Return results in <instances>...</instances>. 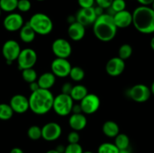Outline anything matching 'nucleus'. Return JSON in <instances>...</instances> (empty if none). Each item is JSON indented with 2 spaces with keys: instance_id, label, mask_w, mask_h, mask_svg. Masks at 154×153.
<instances>
[{
  "instance_id": "1",
  "label": "nucleus",
  "mask_w": 154,
  "mask_h": 153,
  "mask_svg": "<svg viewBox=\"0 0 154 153\" xmlns=\"http://www.w3.org/2000/svg\"><path fill=\"white\" fill-rule=\"evenodd\" d=\"M29 110L36 115H45L52 110L54 96L51 90L38 88L29 98Z\"/></svg>"
},
{
  "instance_id": "2",
  "label": "nucleus",
  "mask_w": 154,
  "mask_h": 153,
  "mask_svg": "<svg viewBox=\"0 0 154 153\" xmlns=\"http://www.w3.org/2000/svg\"><path fill=\"white\" fill-rule=\"evenodd\" d=\"M93 32L96 38L101 41L109 42L112 40L117 32V28L112 15L104 13L97 16L93 24Z\"/></svg>"
},
{
  "instance_id": "3",
  "label": "nucleus",
  "mask_w": 154,
  "mask_h": 153,
  "mask_svg": "<svg viewBox=\"0 0 154 153\" xmlns=\"http://www.w3.org/2000/svg\"><path fill=\"white\" fill-rule=\"evenodd\" d=\"M132 25L142 34L154 33V10L150 6L140 5L132 12Z\"/></svg>"
},
{
  "instance_id": "4",
  "label": "nucleus",
  "mask_w": 154,
  "mask_h": 153,
  "mask_svg": "<svg viewBox=\"0 0 154 153\" xmlns=\"http://www.w3.org/2000/svg\"><path fill=\"white\" fill-rule=\"evenodd\" d=\"M28 23L36 34L48 35L54 29V23L48 15L44 13H35L30 17Z\"/></svg>"
},
{
  "instance_id": "5",
  "label": "nucleus",
  "mask_w": 154,
  "mask_h": 153,
  "mask_svg": "<svg viewBox=\"0 0 154 153\" xmlns=\"http://www.w3.org/2000/svg\"><path fill=\"white\" fill-rule=\"evenodd\" d=\"M73 105L74 100L71 96L61 92L54 97L52 109L60 116H66L71 114Z\"/></svg>"
},
{
  "instance_id": "6",
  "label": "nucleus",
  "mask_w": 154,
  "mask_h": 153,
  "mask_svg": "<svg viewBox=\"0 0 154 153\" xmlns=\"http://www.w3.org/2000/svg\"><path fill=\"white\" fill-rule=\"evenodd\" d=\"M37 60V52L32 48H25L23 50H21L17 58L18 67L21 70L33 68L35 65Z\"/></svg>"
},
{
  "instance_id": "7",
  "label": "nucleus",
  "mask_w": 154,
  "mask_h": 153,
  "mask_svg": "<svg viewBox=\"0 0 154 153\" xmlns=\"http://www.w3.org/2000/svg\"><path fill=\"white\" fill-rule=\"evenodd\" d=\"M151 94L150 87L142 83L133 86L128 91L129 97L137 103H144L147 101Z\"/></svg>"
},
{
  "instance_id": "8",
  "label": "nucleus",
  "mask_w": 154,
  "mask_h": 153,
  "mask_svg": "<svg viewBox=\"0 0 154 153\" xmlns=\"http://www.w3.org/2000/svg\"><path fill=\"white\" fill-rule=\"evenodd\" d=\"M101 105V100L99 96L93 93H88L80 101L82 112L87 115H92L98 111Z\"/></svg>"
},
{
  "instance_id": "9",
  "label": "nucleus",
  "mask_w": 154,
  "mask_h": 153,
  "mask_svg": "<svg viewBox=\"0 0 154 153\" xmlns=\"http://www.w3.org/2000/svg\"><path fill=\"white\" fill-rule=\"evenodd\" d=\"M21 48L19 43L13 39L6 40L2 48V53L8 64H11L17 60Z\"/></svg>"
},
{
  "instance_id": "10",
  "label": "nucleus",
  "mask_w": 154,
  "mask_h": 153,
  "mask_svg": "<svg viewBox=\"0 0 154 153\" xmlns=\"http://www.w3.org/2000/svg\"><path fill=\"white\" fill-rule=\"evenodd\" d=\"M52 52L57 58H68L72 52V44L65 38H57L51 45Z\"/></svg>"
},
{
  "instance_id": "11",
  "label": "nucleus",
  "mask_w": 154,
  "mask_h": 153,
  "mask_svg": "<svg viewBox=\"0 0 154 153\" xmlns=\"http://www.w3.org/2000/svg\"><path fill=\"white\" fill-rule=\"evenodd\" d=\"M72 64L67 58H56L53 60L51 64V72L56 77L65 78L69 76L72 69Z\"/></svg>"
},
{
  "instance_id": "12",
  "label": "nucleus",
  "mask_w": 154,
  "mask_h": 153,
  "mask_svg": "<svg viewBox=\"0 0 154 153\" xmlns=\"http://www.w3.org/2000/svg\"><path fill=\"white\" fill-rule=\"evenodd\" d=\"M62 134V128L60 124L55 122H48L42 128V138L45 140L51 142L60 137Z\"/></svg>"
},
{
  "instance_id": "13",
  "label": "nucleus",
  "mask_w": 154,
  "mask_h": 153,
  "mask_svg": "<svg viewBox=\"0 0 154 153\" xmlns=\"http://www.w3.org/2000/svg\"><path fill=\"white\" fill-rule=\"evenodd\" d=\"M24 25V20L20 14L11 12L5 17L3 26L7 31L14 32L19 31Z\"/></svg>"
},
{
  "instance_id": "14",
  "label": "nucleus",
  "mask_w": 154,
  "mask_h": 153,
  "mask_svg": "<svg viewBox=\"0 0 154 153\" xmlns=\"http://www.w3.org/2000/svg\"><path fill=\"white\" fill-rule=\"evenodd\" d=\"M126 63L124 60L121 59L118 56L110 58L105 65L106 73L111 76H120L125 70Z\"/></svg>"
},
{
  "instance_id": "15",
  "label": "nucleus",
  "mask_w": 154,
  "mask_h": 153,
  "mask_svg": "<svg viewBox=\"0 0 154 153\" xmlns=\"http://www.w3.org/2000/svg\"><path fill=\"white\" fill-rule=\"evenodd\" d=\"M9 105L13 110L14 112L18 114L25 113L29 109V99L25 95L21 94H17L12 96L11 98Z\"/></svg>"
},
{
  "instance_id": "16",
  "label": "nucleus",
  "mask_w": 154,
  "mask_h": 153,
  "mask_svg": "<svg viewBox=\"0 0 154 153\" xmlns=\"http://www.w3.org/2000/svg\"><path fill=\"white\" fill-rule=\"evenodd\" d=\"M76 21L79 23L82 24L84 26L93 25V22L97 18L96 12H95L94 7L87 8H80L77 12Z\"/></svg>"
},
{
  "instance_id": "17",
  "label": "nucleus",
  "mask_w": 154,
  "mask_h": 153,
  "mask_svg": "<svg viewBox=\"0 0 154 153\" xmlns=\"http://www.w3.org/2000/svg\"><path fill=\"white\" fill-rule=\"evenodd\" d=\"M117 28H125L132 24V14L127 10L117 12L113 15Z\"/></svg>"
},
{
  "instance_id": "18",
  "label": "nucleus",
  "mask_w": 154,
  "mask_h": 153,
  "mask_svg": "<svg viewBox=\"0 0 154 153\" xmlns=\"http://www.w3.org/2000/svg\"><path fill=\"white\" fill-rule=\"evenodd\" d=\"M86 34L85 26L78 22L69 24L68 28V35L71 40L74 41H80L84 38Z\"/></svg>"
},
{
  "instance_id": "19",
  "label": "nucleus",
  "mask_w": 154,
  "mask_h": 153,
  "mask_svg": "<svg viewBox=\"0 0 154 153\" xmlns=\"http://www.w3.org/2000/svg\"><path fill=\"white\" fill-rule=\"evenodd\" d=\"M69 124L75 131L82 130L87 124V118L84 113H72L69 118Z\"/></svg>"
},
{
  "instance_id": "20",
  "label": "nucleus",
  "mask_w": 154,
  "mask_h": 153,
  "mask_svg": "<svg viewBox=\"0 0 154 153\" xmlns=\"http://www.w3.org/2000/svg\"><path fill=\"white\" fill-rule=\"evenodd\" d=\"M39 87L44 89H51L56 82V76L52 72H45L38 77Z\"/></svg>"
},
{
  "instance_id": "21",
  "label": "nucleus",
  "mask_w": 154,
  "mask_h": 153,
  "mask_svg": "<svg viewBox=\"0 0 154 153\" xmlns=\"http://www.w3.org/2000/svg\"><path fill=\"white\" fill-rule=\"evenodd\" d=\"M20 31V38L23 42L26 44L32 43L35 38L36 34L34 30L32 28L28 22L24 23L22 28L19 30Z\"/></svg>"
},
{
  "instance_id": "22",
  "label": "nucleus",
  "mask_w": 154,
  "mask_h": 153,
  "mask_svg": "<svg viewBox=\"0 0 154 153\" xmlns=\"http://www.w3.org/2000/svg\"><path fill=\"white\" fill-rule=\"evenodd\" d=\"M102 132L108 137L114 138L120 133V127L117 122L108 120L102 125Z\"/></svg>"
},
{
  "instance_id": "23",
  "label": "nucleus",
  "mask_w": 154,
  "mask_h": 153,
  "mask_svg": "<svg viewBox=\"0 0 154 153\" xmlns=\"http://www.w3.org/2000/svg\"><path fill=\"white\" fill-rule=\"evenodd\" d=\"M87 94H88V90L87 87L81 84H78V85L73 86L69 95L73 99L74 101L75 100L81 101Z\"/></svg>"
},
{
  "instance_id": "24",
  "label": "nucleus",
  "mask_w": 154,
  "mask_h": 153,
  "mask_svg": "<svg viewBox=\"0 0 154 153\" xmlns=\"http://www.w3.org/2000/svg\"><path fill=\"white\" fill-rule=\"evenodd\" d=\"M114 138H115L114 145L117 147L119 150L124 149V148H127L129 147L130 140L126 134L119 133Z\"/></svg>"
},
{
  "instance_id": "25",
  "label": "nucleus",
  "mask_w": 154,
  "mask_h": 153,
  "mask_svg": "<svg viewBox=\"0 0 154 153\" xmlns=\"http://www.w3.org/2000/svg\"><path fill=\"white\" fill-rule=\"evenodd\" d=\"M14 111L8 104H0V120L7 121L11 119L14 115Z\"/></svg>"
},
{
  "instance_id": "26",
  "label": "nucleus",
  "mask_w": 154,
  "mask_h": 153,
  "mask_svg": "<svg viewBox=\"0 0 154 153\" xmlns=\"http://www.w3.org/2000/svg\"><path fill=\"white\" fill-rule=\"evenodd\" d=\"M18 0H0V8L2 11L11 13L17 8Z\"/></svg>"
},
{
  "instance_id": "27",
  "label": "nucleus",
  "mask_w": 154,
  "mask_h": 153,
  "mask_svg": "<svg viewBox=\"0 0 154 153\" xmlns=\"http://www.w3.org/2000/svg\"><path fill=\"white\" fill-rule=\"evenodd\" d=\"M69 76L75 82H80L84 80L85 76V71L82 68L79 66H75V67H72Z\"/></svg>"
},
{
  "instance_id": "28",
  "label": "nucleus",
  "mask_w": 154,
  "mask_h": 153,
  "mask_svg": "<svg viewBox=\"0 0 154 153\" xmlns=\"http://www.w3.org/2000/svg\"><path fill=\"white\" fill-rule=\"evenodd\" d=\"M133 52L132 46L129 44H123L120 46L118 50V57L121 59L126 61V59L129 58Z\"/></svg>"
},
{
  "instance_id": "29",
  "label": "nucleus",
  "mask_w": 154,
  "mask_h": 153,
  "mask_svg": "<svg viewBox=\"0 0 154 153\" xmlns=\"http://www.w3.org/2000/svg\"><path fill=\"white\" fill-rule=\"evenodd\" d=\"M22 78L25 82L30 83L37 80L38 74L33 68L24 69L22 70Z\"/></svg>"
},
{
  "instance_id": "30",
  "label": "nucleus",
  "mask_w": 154,
  "mask_h": 153,
  "mask_svg": "<svg viewBox=\"0 0 154 153\" xmlns=\"http://www.w3.org/2000/svg\"><path fill=\"white\" fill-rule=\"evenodd\" d=\"M27 136L32 140H38L42 138V128L38 125H32L27 130Z\"/></svg>"
},
{
  "instance_id": "31",
  "label": "nucleus",
  "mask_w": 154,
  "mask_h": 153,
  "mask_svg": "<svg viewBox=\"0 0 154 153\" xmlns=\"http://www.w3.org/2000/svg\"><path fill=\"white\" fill-rule=\"evenodd\" d=\"M98 153H119V149L111 142H103L98 148Z\"/></svg>"
},
{
  "instance_id": "32",
  "label": "nucleus",
  "mask_w": 154,
  "mask_h": 153,
  "mask_svg": "<svg viewBox=\"0 0 154 153\" xmlns=\"http://www.w3.org/2000/svg\"><path fill=\"white\" fill-rule=\"evenodd\" d=\"M126 2L125 0H113L110 8L114 12V14H115L117 12L126 10Z\"/></svg>"
},
{
  "instance_id": "33",
  "label": "nucleus",
  "mask_w": 154,
  "mask_h": 153,
  "mask_svg": "<svg viewBox=\"0 0 154 153\" xmlns=\"http://www.w3.org/2000/svg\"><path fill=\"white\" fill-rule=\"evenodd\" d=\"M83 148L79 143H69L65 148L64 153H83Z\"/></svg>"
},
{
  "instance_id": "34",
  "label": "nucleus",
  "mask_w": 154,
  "mask_h": 153,
  "mask_svg": "<svg viewBox=\"0 0 154 153\" xmlns=\"http://www.w3.org/2000/svg\"><path fill=\"white\" fill-rule=\"evenodd\" d=\"M32 4L29 0H18L17 8L18 10L23 13L28 12L31 9Z\"/></svg>"
},
{
  "instance_id": "35",
  "label": "nucleus",
  "mask_w": 154,
  "mask_h": 153,
  "mask_svg": "<svg viewBox=\"0 0 154 153\" xmlns=\"http://www.w3.org/2000/svg\"><path fill=\"white\" fill-rule=\"evenodd\" d=\"M67 140L69 143H78L80 141V135L78 131L72 130L68 134Z\"/></svg>"
},
{
  "instance_id": "36",
  "label": "nucleus",
  "mask_w": 154,
  "mask_h": 153,
  "mask_svg": "<svg viewBox=\"0 0 154 153\" xmlns=\"http://www.w3.org/2000/svg\"><path fill=\"white\" fill-rule=\"evenodd\" d=\"M78 3L81 8L94 7L95 0H78Z\"/></svg>"
},
{
  "instance_id": "37",
  "label": "nucleus",
  "mask_w": 154,
  "mask_h": 153,
  "mask_svg": "<svg viewBox=\"0 0 154 153\" xmlns=\"http://www.w3.org/2000/svg\"><path fill=\"white\" fill-rule=\"evenodd\" d=\"M113 0H95V3H96L97 6L102 8L104 10L109 8Z\"/></svg>"
},
{
  "instance_id": "38",
  "label": "nucleus",
  "mask_w": 154,
  "mask_h": 153,
  "mask_svg": "<svg viewBox=\"0 0 154 153\" xmlns=\"http://www.w3.org/2000/svg\"><path fill=\"white\" fill-rule=\"evenodd\" d=\"M72 87H73V86H72V84L71 82H66L62 86V93H64V94H70L71 91L72 89Z\"/></svg>"
},
{
  "instance_id": "39",
  "label": "nucleus",
  "mask_w": 154,
  "mask_h": 153,
  "mask_svg": "<svg viewBox=\"0 0 154 153\" xmlns=\"http://www.w3.org/2000/svg\"><path fill=\"white\" fill-rule=\"evenodd\" d=\"M29 88H30V90H31L32 92L36 91V90H38V88H40L37 80L34 81V82H30V83H29Z\"/></svg>"
},
{
  "instance_id": "40",
  "label": "nucleus",
  "mask_w": 154,
  "mask_h": 153,
  "mask_svg": "<svg viewBox=\"0 0 154 153\" xmlns=\"http://www.w3.org/2000/svg\"><path fill=\"white\" fill-rule=\"evenodd\" d=\"M72 113H81V112H82V110H81V106H80V104H79L73 105V106H72Z\"/></svg>"
},
{
  "instance_id": "41",
  "label": "nucleus",
  "mask_w": 154,
  "mask_h": 153,
  "mask_svg": "<svg viewBox=\"0 0 154 153\" xmlns=\"http://www.w3.org/2000/svg\"><path fill=\"white\" fill-rule=\"evenodd\" d=\"M141 5L143 6H150L153 2L154 0H136Z\"/></svg>"
},
{
  "instance_id": "42",
  "label": "nucleus",
  "mask_w": 154,
  "mask_h": 153,
  "mask_svg": "<svg viewBox=\"0 0 154 153\" xmlns=\"http://www.w3.org/2000/svg\"><path fill=\"white\" fill-rule=\"evenodd\" d=\"M94 10L96 15H97V16H100V15L103 14H104V9L102 8L99 7V6H96V7H94Z\"/></svg>"
},
{
  "instance_id": "43",
  "label": "nucleus",
  "mask_w": 154,
  "mask_h": 153,
  "mask_svg": "<svg viewBox=\"0 0 154 153\" xmlns=\"http://www.w3.org/2000/svg\"><path fill=\"white\" fill-rule=\"evenodd\" d=\"M10 153H24L23 149H21L19 147H14L10 151Z\"/></svg>"
},
{
  "instance_id": "44",
  "label": "nucleus",
  "mask_w": 154,
  "mask_h": 153,
  "mask_svg": "<svg viewBox=\"0 0 154 153\" xmlns=\"http://www.w3.org/2000/svg\"><path fill=\"white\" fill-rule=\"evenodd\" d=\"M65 148H66V146H64L63 145H59V146H57V148H56L55 149L60 153H64Z\"/></svg>"
},
{
  "instance_id": "45",
  "label": "nucleus",
  "mask_w": 154,
  "mask_h": 153,
  "mask_svg": "<svg viewBox=\"0 0 154 153\" xmlns=\"http://www.w3.org/2000/svg\"><path fill=\"white\" fill-rule=\"evenodd\" d=\"M67 21L69 24L73 23V22H76V17H75V16H73V15H70V16H68Z\"/></svg>"
},
{
  "instance_id": "46",
  "label": "nucleus",
  "mask_w": 154,
  "mask_h": 153,
  "mask_svg": "<svg viewBox=\"0 0 154 153\" xmlns=\"http://www.w3.org/2000/svg\"><path fill=\"white\" fill-rule=\"evenodd\" d=\"M119 153H132L131 150L129 149V147L127 148H124V149L119 150Z\"/></svg>"
},
{
  "instance_id": "47",
  "label": "nucleus",
  "mask_w": 154,
  "mask_h": 153,
  "mask_svg": "<svg viewBox=\"0 0 154 153\" xmlns=\"http://www.w3.org/2000/svg\"><path fill=\"white\" fill-rule=\"evenodd\" d=\"M150 46L151 47V49L153 50L154 51V36L150 39Z\"/></svg>"
},
{
  "instance_id": "48",
  "label": "nucleus",
  "mask_w": 154,
  "mask_h": 153,
  "mask_svg": "<svg viewBox=\"0 0 154 153\" xmlns=\"http://www.w3.org/2000/svg\"><path fill=\"white\" fill-rule=\"evenodd\" d=\"M150 92H151V94H153V95H154V80L151 83V86H150Z\"/></svg>"
},
{
  "instance_id": "49",
  "label": "nucleus",
  "mask_w": 154,
  "mask_h": 153,
  "mask_svg": "<svg viewBox=\"0 0 154 153\" xmlns=\"http://www.w3.org/2000/svg\"><path fill=\"white\" fill-rule=\"evenodd\" d=\"M46 153H60V152H58L56 149H51V150H48Z\"/></svg>"
},
{
  "instance_id": "50",
  "label": "nucleus",
  "mask_w": 154,
  "mask_h": 153,
  "mask_svg": "<svg viewBox=\"0 0 154 153\" xmlns=\"http://www.w3.org/2000/svg\"><path fill=\"white\" fill-rule=\"evenodd\" d=\"M83 153H93V152H90V151H86V152H84Z\"/></svg>"
},
{
  "instance_id": "51",
  "label": "nucleus",
  "mask_w": 154,
  "mask_h": 153,
  "mask_svg": "<svg viewBox=\"0 0 154 153\" xmlns=\"http://www.w3.org/2000/svg\"><path fill=\"white\" fill-rule=\"evenodd\" d=\"M151 6H152V9H153V10H154V1H153V2L152 3V4H151Z\"/></svg>"
},
{
  "instance_id": "52",
  "label": "nucleus",
  "mask_w": 154,
  "mask_h": 153,
  "mask_svg": "<svg viewBox=\"0 0 154 153\" xmlns=\"http://www.w3.org/2000/svg\"><path fill=\"white\" fill-rule=\"evenodd\" d=\"M2 9L0 8V16H1V14H2Z\"/></svg>"
},
{
  "instance_id": "53",
  "label": "nucleus",
  "mask_w": 154,
  "mask_h": 153,
  "mask_svg": "<svg viewBox=\"0 0 154 153\" xmlns=\"http://www.w3.org/2000/svg\"><path fill=\"white\" fill-rule=\"evenodd\" d=\"M37 1H38V2H43V1H45V0H37Z\"/></svg>"
}]
</instances>
